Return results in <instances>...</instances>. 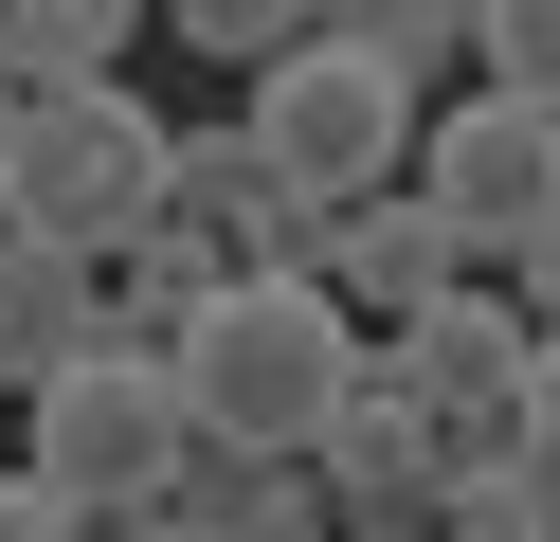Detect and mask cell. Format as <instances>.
Wrapping results in <instances>:
<instances>
[{"label": "cell", "instance_id": "17", "mask_svg": "<svg viewBox=\"0 0 560 542\" xmlns=\"http://www.w3.org/2000/svg\"><path fill=\"white\" fill-rule=\"evenodd\" d=\"M0 542H73V488H55V470H37V452L0 470Z\"/></svg>", "mask_w": 560, "mask_h": 542}, {"label": "cell", "instance_id": "7", "mask_svg": "<svg viewBox=\"0 0 560 542\" xmlns=\"http://www.w3.org/2000/svg\"><path fill=\"white\" fill-rule=\"evenodd\" d=\"M307 452H326V506H343V524H380V542H416V524H434V488H452V416H434L416 380H380V361L343 380V416L307 434Z\"/></svg>", "mask_w": 560, "mask_h": 542}, {"label": "cell", "instance_id": "4", "mask_svg": "<svg viewBox=\"0 0 560 542\" xmlns=\"http://www.w3.org/2000/svg\"><path fill=\"white\" fill-rule=\"evenodd\" d=\"M235 127H254L290 181L362 199V181H398V163H416V55H380V36H343V19H307L290 55L235 72Z\"/></svg>", "mask_w": 560, "mask_h": 542}, {"label": "cell", "instance_id": "2", "mask_svg": "<svg viewBox=\"0 0 560 542\" xmlns=\"http://www.w3.org/2000/svg\"><path fill=\"white\" fill-rule=\"evenodd\" d=\"M182 434H199L182 361H163V344H127V325H91L73 361H37V380H19V452L73 488V524H163V488H182Z\"/></svg>", "mask_w": 560, "mask_h": 542}, {"label": "cell", "instance_id": "11", "mask_svg": "<svg viewBox=\"0 0 560 542\" xmlns=\"http://www.w3.org/2000/svg\"><path fill=\"white\" fill-rule=\"evenodd\" d=\"M218 272H235V253L199 235V217H145V235L109 253V325H127V344H182V325H199V289H218Z\"/></svg>", "mask_w": 560, "mask_h": 542}, {"label": "cell", "instance_id": "12", "mask_svg": "<svg viewBox=\"0 0 560 542\" xmlns=\"http://www.w3.org/2000/svg\"><path fill=\"white\" fill-rule=\"evenodd\" d=\"M145 19H163V0H0V55L37 72V91H73V72H127Z\"/></svg>", "mask_w": 560, "mask_h": 542}, {"label": "cell", "instance_id": "10", "mask_svg": "<svg viewBox=\"0 0 560 542\" xmlns=\"http://www.w3.org/2000/svg\"><path fill=\"white\" fill-rule=\"evenodd\" d=\"M91 325H109V253L37 235V217H0V380H37V361H73Z\"/></svg>", "mask_w": 560, "mask_h": 542}, {"label": "cell", "instance_id": "9", "mask_svg": "<svg viewBox=\"0 0 560 542\" xmlns=\"http://www.w3.org/2000/svg\"><path fill=\"white\" fill-rule=\"evenodd\" d=\"M326 272H343V308H362V325H398L416 308V289H452V272H488V253L470 235H452V199H434V181H362V199H343V253H326Z\"/></svg>", "mask_w": 560, "mask_h": 542}, {"label": "cell", "instance_id": "18", "mask_svg": "<svg viewBox=\"0 0 560 542\" xmlns=\"http://www.w3.org/2000/svg\"><path fill=\"white\" fill-rule=\"evenodd\" d=\"M506 434H524V452L560 470V325H542V361H524V416H506Z\"/></svg>", "mask_w": 560, "mask_h": 542}, {"label": "cell", "instance_id": "20", "mask_svg": "<svg viewBox=\"0 0 560 542\" xmlns=\"http://www.w3.org/2000/svg\"><path fill=\"white\" fill-rule=\"evenodd\" d=\"M19 91H37V72H19V55H0V127H19Z\"/></svg>", "mask_w": 560, "mask_h": 542}, {"label": "cell", "instance_id": "13", "mask_svg": "<svg viewBox=\"0 0 560 542\" xmlns=\"http://www.w3.org/2000/svg\"><path fill=\"white\" fill-rule=\"evenodd\" d=\"M434 524H470V542H542V524H560V470L524 452V434H470V452H452V488H434Z\"/></svg>", "mask_w": 560, "mask_h": 542}, {"label": "cell", "instance_id": "19", "mask_svg": "<svg viewBox=\"0 0 560 542\" xmlns=\"http://www.w3.org/2000/svg\"><path fill=\"white\" fill-rule=\"evenodd\" d=\"M506 289H524V308H542V325H560V217H542V235H524V253H506Z\"/></svg>", "mask_w": 560, "mask_h": 542}, {"label": "cell", "instance_id": "5", "mask_svg": "<svg viewBox=\"0 0 560 542\" xmlns=\"http://www.w3.org/2000/svg\"><path fill=\"white\" fill-rule=\"evenodd\" d=\"M416 181H434V199H452V235H470L488 272H506V253L560 217V108L488 72L470 108H434V127H416Z\"/></svg>", "mask_w": 560, "mask_h": 542}, {"label": "cell", "instance_id": "6", "mask_svg": "<svg viewBox=\"0 0 560 542\" xmlns=\"http://www.w3.org/2000/svg\"><path fill=\"white\" fill-rule=\"evenodd\" d=\"M524 361H542V308H506V289H470V272H452V289H416V308L380 325V380H416V397H434V416H452V452L524 416Z\"/></svg>", "mask_w": 560, "mask_h": 542}, {"label": "cell", "instance_id": "15", "mask_svg": "<svg viewBox=\"0 0 560 542\" xmlns=\"http://www.w3.org/2000/svg\"><path fill=\"white\" fill-rule=\"evenodd\" d=\"M470 55L506 72V91H542V108H560V0H470Z\"/></svg>", "mask_w": 560, "mask_h": 542}, {"label": "cell", "instance_id": "1", "mask_svg": "<svg viewBox=\"0 0 560 542\" xmlns=\"http://www.w3.org/2000/svg\"><path fill=\"white\" fill-rule=\"evenodd\" d=\"M163 361H182L199 434H271V452H307V434L343 416V380L380 361V325L343 308V272H218Z\"/></svg>", "mask_w": 560, "mask_h": 542}, {"label": "cell", "instance_id": "21", "mask_svg": "<svg viewBox=\"0 0 560 542\" xmlns=\"http://www.w3.org/2000/svg\"><path fill=\"white\" fill-rule=\"evenodd\" d=\"M0 397H19V380H0Z\"/></svg>", "mask_w": 560, "mask_h": 542}, {"label": "cell", "instance_id": "3", "mask_svg": "<svg viewBox=\"0 0 560 542\" xmlns=\"http://www.w3.org/2000/svg\"><path fill=\"white\" fill-rule=\"evenodd\" d=\"M163 181H182V127L127 108V72L19 91V127H0V217H37V235H73V253H127L163 217Z\"/></svg>", "mask_w": 560, "mask_h": 542}, {"label": "cell", "instance_id": "14", "mask_svg": "<svg viewBox=\"0 0 560 542\" xmlns=\"http://www.w3.org/2000/svg\"><path fill=\"white\" fill-rule=\"evenodd\" d=\"M307 19H326V0H163V36H182V55H218V72H254V55H290Z\"/></svg>", "mask_w": 560, "mask_h": 542}, {"label": "cell", "instance_id": "8", "mask_svg": "<svg viewBox=\"0 0 560 542\" xmlns=\"http://www.w3.org/2000/svg\"><path fill=\"white\" fill-rule=\"evenodd\" d=\"M343 524L326 452H271V434H182V488H163V542H307Z\"/></svg>", "mask_w": 560, "mask_h": 542}, {"label": "cell", "instance_id": "16", "mask_svg": "<svg viewBox=\"0 0 560 542\" xmlns=\"http://www.w3.org/2000/svg\"><path fill=\"white\" fill-rule=\"evenodd\" d=\"M326 19H343V36H380V55H416V72L470 55V0H326Z\"/></svg>", "mask_w": 560, "mask_h": 542}]
</instances>
